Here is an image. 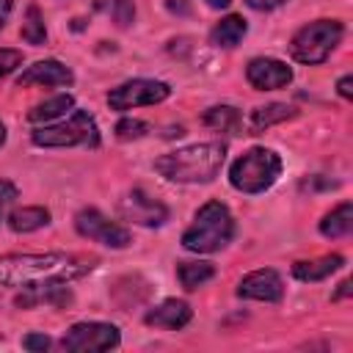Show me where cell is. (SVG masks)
Here are the masks:
<instances>
[{
    "instance_id": "obj_12",
    "label": "cell",
    "mask_w": 353,
    "mask_h": 353,
    "mask_svg": "<svg viewBox=\"0 0 353 353\" xmlns=\"http://www.w3.org/2000/svg\"><path fill=\"white\" fill-rule=\"evenodd\" d=\"M245 77L256 91H276L292 83V69L279 58H251Z\"/></svg>"
},
{
    "instance_id": "obj_24",
    "label": "cell",
    "mask_w": 353,
    "mask_h": 353,
    "mask_svg": "<svg viewBox=\"0 0 353 353\" xmlns=\"http://www.w3.org/2000/svg\"><path fill=\"white\" fill-rule=\"evenodd\" d=\"M22 39L28 44H44L47 41V28H44V17L39 11V6H30L28 14H25V22H22Z\"/></svg>"
},
{
    "instance_id": "obj_13",
    "label": "cell",
    "mask_w": 353,
    "mask_h": 353,
    "mask_svg": "<svg viewBox=\"0 0 353 353\" xmlns=\"http://www.w3.org/2000/svg\"><path fill=\"white\" fill-rule=\"evenodd\" d=\"M74 83V74L69 66H63L61 61H36L33 66H28L19 77H17V85L25 88V85H72Z\"/></svg>"
},
{
    "instance_id": "obj_10",
    "label": "cell",
    "mask_w": 353,
    "mask_h": 353,
    "mask_svg": "<svg viewBox=\"0 0 353 353\" xmlns=\"http://www.w3.org/2000/svg\"><path fill=\"white\" fill-rule=\"evenodd\" d=\"M119 212L124 221L138 223V226H163L168 221V207L152 193H146L143 188H132L119 201Z\"/></svg>"
},
{
    "instance_id": "obj_8",
    "label": "cell",
    "mask_w": 353,
    "mask_h": 353,
    "mask_svg": "<svg viewBox=\"0 0 353 353\" xmlns=\"http://www.w3.org/2000/svg\"><path fill=\"white\" fill-rule=\"evenodd\" d=\"M168 97H171L168 83L138 77V80H127V83L110 88L108 105L113 110H132V108H143V105H157V102H163Z\"/></svg>"
},
{
    "instance_id": "obj_4",
    "label": "cell",
    "mask_w": 353,
    "mask_h": 353,
    "mask_svg": "<svg viewBox=\"0 0 353 353\" xmlns=\"http://www.w3.org/2000/svg\"><path fill=\"white\" fill-rule=\"evenodd\" d=\"M279 174H281V157L273 149L254 146L232 163L229 182L234 190L254 196V193H265L279 179Z\"/></svg>"
},
{
    "instance_id": "obj_16",
    "label": "cell",
    "mask_w": 353,
    "mask_h": 353,
    "mask_svg": "<svg viewBox=\"0 0 353 353\" xmlns=\"http://www.w3.org/2000/svg\"><path fill=\"white\" fill-rule=\"evenodd\" d=\"M295 116H298V110H295L292 105H284V102H270V105L254 108V110L248 113L245 127H248V135H259V132H265L268 127L281 124V121L295 119Z\"/></svg>"
},
{
    "instance_id": "obj_11",
    "label": "cell",
    "mask_w": 353,
    "mask_h": 353,
    "mask_svg": "<svg viewBox=\"0 0 353 353\" xmlns=\"http://www.w3.org/2000/svg\"><path fill=\"white\" fill-rule=\"evenodd\" d=\"M237 295L248 301H265V303H279L284 298V281L273 268H259L251 270L240 279Z\"/></svg>"
},
{
    "instance_id": "obj_19",
    "label": "cell",
    "mask_w": 353,
    "mask_h": 353,
    "mask_svg": "<svg viewBox=\"0 0 353 353\" xmlns=\"http://www.w3.org/2000/svg\"><path fill=\"white\" fill-rule=\"evenodd\" d=\"M245 30H248L245 19L237 17V14H229V17H223V19L210 30V44H215V47H237V44L243 41Z\"/></svg>"
},
{
    "instance_id": "obj_21",
    "label": "cell",
    "mask_w": 353,
    "mask_h": 353,
    "mask_svg": "<svg viewBox=\"0 0 353 353\" xmlns=\"http://www.w3.org/2000/svg\"><path fill=\"white\" fill-rule=\"evenodd\" d=\"M72 108H74L72 94H55V97H50V99H44V102L33 105V108L28 110V119H30L33 124H41V121L47 124V121H55V119L66 116Z\"/></svg>"
},
{
    "instance_id": "obj_18",
    "label": "cell",
    "mask_w": 353,
    "mask_h": 353,
    "mask_svg": "<svg viewBox=\"0 0 353 353\" xmlns=\"http://www.w3.org/2000/svg\"><path fill=\"white\" fill-rule=\"evenodd\" d=\"M201 121L215 130V132H229V135H240L243 132V113L232 105H215L210 110H204Z\"/></svg>"
},
{
    "instance_id": "obj_34",
    "label": "cell",
    "mask_w": 353,
    "mask_h": 353,
    "mask_svg": "<svg viewBox=\"0 0 353 353\" xmlns=\"http://www.w3.org/2000/svg\"><path fill=\"white\" fill-rule=\"evenodd\" d=\"M204 3H207V6H212V8H226L232 0H204Z\"/></svg>"
},
{
    "instance_id": "obj_25",
    "label": "cell",
    "mask_w": 353,
    "mask_h": 353,
    "mask_svg": "<svg viewBox=\"0 0 353 353\" xmlns=\"http://www.w3.org/2000/svg\"><path fill=\"white\" fill-rule=\"evenodd\" d=\"M108 11H110V17H113V22H116L119 28H130V22L135 19V6H132V0H110V3H108Z\"/></svg>"
},
{
    "instance_id": "obj_14",
    "label": "cell",
    "mask_w": 353,
    "mask_h": 353,
    "mask_svg": "<svg viewBox=\"0 0 353 353\" xmlns=\"http://www.w3.org/2000/svg\"><path fill=\"white\" fill-rule=\"evenodd\" d=\"M14 303L19 309H33V306H66L72 303V290L66 287V281H50V284H36V287H22V292L14 298Z\"/></svg>"
},
{
    "instance_id": "obj_33",
    "label": "cell",
    "mask_w": 353,
    "mask_h": 353,
    "mask_svg": "<svg viewBox=\"0 0 353 353\" xmlns=\"http://www.w3.org/2000/svg\"><path fill=\"white\" fill-rule=\"evenodd\" d=\"M347 295H350V281L345 279V281L339 284V290H336V292H334L331 298H334V301H339V298H347Z\"/></svg>"
},
{
    "instance_id": "obj_29",
    "label": "cell",
    "mask_w": 353,
    "mask_h": 353,
    "mask_svg": "<svg viewBox=\"0 0 353 353\" xmlns=\"http://www.w3.org/2000/svg\"><path fill=\"white\" fill-rule=\"evenodd\" d=\"M52 342H50V336L47 334H28L25 339H22V347L25 350H47Z\"/></svg>"
},
{
    "instance_id": "obj_3",
    "label": "cell",
    "mask_w": 353,
    "mask_h": 353,
    "mask_svg": "<svg viewBox=\"0 0 353 353\" xmlns=\"http://www.w3.org/2000/svg\"><path fill=\"white\" fill-rule=\"evenodd\" d=\"M234 218L223 201H207L199 207L193 223L182 234V245L193 254H212L232 243Z\"/></svg>"
},
{
    "instance_id": "obj_23",
    "label": "cell",
    "mask_w": 353,
    "mask_h": 353,
    "mask_svg": "<svg viewBox=\"0 0 353 353\" xmlns=\"http://www.w3.org/2000/svg\"><path fill=\"white\" fill-rule=\"evenodd\" d=\"M176 276L185 290H199L201 284H207L215 276V265L212 262H179Z\"/></svg>"
},
{
    "instance_id": "obj_28",
    "label": "cell",
    "mask_w": 353,
    "mask_h": 353,
    "mask_svg": "<svg viewBox=\"0 0 353 353\" xmlns=\"http://www.w3.org/2000/svg\"><path fill=\"white\" fill-rule=\"evenodd\" d=\"M14 201H17V185L8 179H0V221L6 218V212Z\"/></svg>"
},
{
    "instance_id": "obj_6",
    "label": "cell",
    "mask_w": 353,
    "mask_h": 353,
    "mask_svg": "<svg viewBox=\"0 0 353 353\" xmlns=\"http://www.w3.org/2000/svg\"><path fill=\"white\" fill-rule=\"evenodd\" d=\"M30 141L36 146H88L97 149L99 146V127L94 121V116L88 110L74 108L69 113V119L58 121V124H44L36 127L30 132Z\"/></svg>"
},
{
    "instance_id": "obj_26",
    "label": "cell",
    "mask_w": 353,
    "mask_h": 353,
    "mask_svg": "<svg viewBox=\"0 0 353 353\" xmlns=\"http://www.w3.org/2000/svg\"><path fill=\"white\" fill-rule=\"evenodd\" d=\"M149 130H152V127H149L146 121H138V119H121V121L116 124V135H119L121 141H135V138H143Z\"/></svg>"
},
{
    "instance_id": "obj_27",
    "label": "cell",
    "mask_w": 353,
    "mask_h": 353,
    "mask_svg": "<svg viewBox=\"0 0 353 353\" xmlns=\"http://www.w3.org/2000/svg\"><path fill=\"white\" fill-rule=\"evenodd\" d=\"M17 66H22V52L19 50H0V77L11 74Z\"/></svg>"
},
{
    "instance_id": "obj_22",
    "label": "cell",
    "mask_w": 353,
    "mask_h": 353,
    "mask_svg": "<svg viewBox=\"0 0 353 353\" xmlns=\"http://www.w3.org/2000/svg\"><path fill=\"white\" fill-rule=\"evenodd\" d=\"M47 223H50V210L47 207H19L8 215V229L17 232V234L36 232Z\"/></svg>"
},
{
    "instance_id": "obj_7",
    "label": "cell",
    "mask_w": 353,
    "mask_h": 353,
    "mask_svg": "<svg viewBox=\"0 0 353 353\" xmlns=\"http://www.w3.org/2000/svg\"><path fill=\"white\" fill-rule=\"evenodd\" d=\"M121 334L113 323H74L63 336L61 347L69 353H94V350H113L119 347Z\"/></svg>"
},
{
    "instance_id": "obj_30",
    "label": "cell",
    "mask_w": 353,
    "mask_h": 353,
    "mask_svg": "<svg viewBox=\"0 0 353 353\" xmlns=\"http://www.w3.org/2000/svg\"><path fill=\"white\" fill-rule=\"evenodd\" d=\"M254 11H273V8H279V6H284L287 0H245Z\"/></svg>"
},
{
    "instance_id": "obj_20",
    "label": "cell",
    "mask_w": 353,
    "mask_h": 353,
    "mask_svg": "<svg viewBox=\"0 0 353 353\" xmlns=\"http://www.w3.org/2000/svg\"><path fill=\"white\" fill-rule=\"evenodd\" d=\"M353 232V204L350 201H342L336 204L328 215H323L320 221V234L323 237H345Z\"/></svg>"
},
{
    "instance_id": "obj_5",
    "label": "cell",
    "mask_w": 353,
    "mask_h": 353,
    "mask_svg": "<svg viewBox=\"0 0 353 353\" xmlns=\"http://www.w3.org/2000/svg\"><path fill=\"white\" fill-rule=\"evenodd\" d=\"M342 36H345V25L339 19H314L292 36L290 55L298 63L317 66L334 52V47L342 41Z\"/></svg>"
},
{
    "instance_id": "obj_17",
    "label": "cell",
    "mask_w": 353,
    "mask_h": 353,
    "mask_svg": "<svg viewBox=\"0 0 353 353\" xmlns=\"http://www.w3.org/2000/svg\"><path fill=\"white\" fill-rule=\"evenodd\" d=\"M342 265H345V256H339V254H325V256H317V259L295 262V265H292V276H295L298 281H323V279H328L331 273H336Z\"/></svg>"
},
{
    "instance_id": "obj_32",
    "label": "cell",
    "mask_w": 353,
    "mask_h": 353,
    "mask_svg": "<svg viewBox=\"0 0 353 353\" xmlns=\"http://www.w3.org/2000/svg\"><path fill=\"white\" fill-rule=\"evenodd\" d=\"M11 8H14V0H0V28L6 25V19H8Z\"/></svg>"
},
{
    "instance_id": "obj_31",
    "label": "cell",
    "mask_w": 353,
    "mask_h": 353,
    "mask_svg": "<svg viewBox=\"0 0 353 353\" xmlns=\"http://www.w3.org/2000/svg\"><path fill=\"white\" fill-rule=\"evenodd\" d=\"M353 77L350 74H345V77H339V83H336V91H339V97H345V99H350L353 97Z\"/></svg>"
},
{
    "instance_id": "obj_35",
    "label": "cell",
    "mask_w": 353,
    "mask_h": 353,
    "mask_svg": "<svg viewBox=\"0 0 353 353\" xmlns=\"http://www.w3.org/2000/svg\"><path fill=\"white\" fill-rule=\"evenodd\" d=\"M3 143H6V124L0 121V146H3Z\"/></svg>"
},
{
    "instance_id": "obj_15",
    "label": "cell",
    "mask_w": 353,
    "mask_h": 353,
    "mask_svg": "<svg viewBox=\"0 0 353 353\" xmlns=\"http://www.w3.org/2000/svg\"><path fill=\"white\" fill-rule=\"evenodd\" d=\"M190 317H193V309L185 301L168 298L160 306L149 309L143 314V323L146 325H154V328H165V331H179V328H185L190 323Z\"/></svg>"
},
{
    "instance_id": "obj_2",
    "label": "cell",
    "mask_w": 353,
    "mask_h": 353,
    "mask_svg": "<svg viewBox=\"0 0 353 353\" xmlns=\"http://www.w3.org/2000/svg\"><path fill=\"white\" fill-rule=\"evenodd\" d=\"M223 160H226V146L221 141H204L160 154L154 160V171L168 182L199 185V182H212Z\"/></svg>"
},
{
    "instance_id": "obj_9",
    "label": "cell",
    "mask_w": 353,
    "mask_h": 353,
    "mask_svg": "<svg viewBox=\"0 0 353 353\" xmlns=\"http://www.w3.org/2000/svg\"><path fill=\"white\" fill-rule=\"evenodd\" d=\"M74 229H77V234H83V237H88L94 243H102L108 248H127L130 245V232L121 223L105 218L97 207L80 210L74 215Z\"/></svg>"
},
{
    "instance_id": "obj_1",
    "label": "cell",
    "mask_w": 353,
    "mask_h": 353,
    "mask_svg": "<svg viewBox=\"0 0 353 353\" xmlns=\"http://www.w3.org/2000/svg\"><path fill=\"white\" fill-rule=\"evenodd\" d=\"M97 259L74 254H6L0 256V284L3 287H36L50 281H74L91 273Z\"/></svg>"
}]
</instances>
